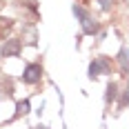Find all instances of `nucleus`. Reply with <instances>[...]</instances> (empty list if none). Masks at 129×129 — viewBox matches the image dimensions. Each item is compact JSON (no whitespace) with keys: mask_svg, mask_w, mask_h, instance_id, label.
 Instances as JSON below:
<instances>
[{"mask_svg":"<svg viewBox=\"0 0 129 129\" xmlns=\"http://www.w3.org/2000/svg\"><path fill=\"white\" fill-rule=\"evenodd\" d=\"M29 100H22V103L16 105V116H25V114H29Z\"/></svg>","mask_w":129,"mask_h":129,"instance_id":"obj_8","label":"nucleus"},{"mask_svg":"<svg viewBox=\"0 0 129 129\" xmlns=\"http://www.w3.org/2000/svg\"><path fill=\"white\" fill-rule=\"evenodd\" d=\"M98 2H100V7H103L105 11H109V9L114 7V0H98Z\"/></svg>","mask_w":129,"mask_h":129,"instance_id":"obj_10","label":"nucleus"},{"mask_svg":"<svg viewBox=\"0 0 129 129\" xmlns=\"http://www.w3.org/2000/svg\"><path fill=\"white\" fill-rule=\"evenodd\" d=\"M129 105V82H127V89L122 93V98H120V107H127Z\"/></svg>","mask_w":129,"mask_h":129,"instance_id":"obj_9","label":"nucleus"},{"mask_svg":"<svg viewBox=\"0 0 129 129\" xmlns=\"http://www.w3.org/2000/svg\"><path fill=\"white\" fill-rule=\"evenodd\" d=\"M20 49H22V42L16 40V38H9V40H5V45H2V56L5 58H16L20 53Z\"/></svg>","mask_w":129,"mask_h":129,"instance_id":"obj_3","label":"nucleus"},{"mask_svg":"<svg viewBox=\"0 0 129 129\" xmlns=\"http://www.w3.org/2000/svg\"><path fill=\"white\" fill-rule=\"evenodd\" d=\"M80 25H82V34H87V36H93V34H98V22H96L91 16H87L85 20H80Z\"/></svg>","mask_w":129,"mask_h":129,"instance_id":"obj_4","label":"nucleus"},{"mask_svg":"<svg viewBox=\"0 0 129 129\" xmlns=\"http://www.w3.org/2000/svg\"><path fill=\"white\" fill-rule=\"evenodd\" d=\"M40 78H42V67L36 62L27 64L25 74H22V80H25L27 85H36V82H40Z\"/></svg>","mask_w":129,"mask_h":129,"instance_id":"obj_2","label":"nucleus"},{"mask_svg":"<svg viewBox=\"0 0 129 129\" xmlns=\"http://www.w3.org/2000/svg\"><path fill=\"white\" fill-rule=\"evenodd\" d=\"M11 29H13V20L11 18H0V40L5 38Z\"/></svg>","mask_w":129,"mask_h":129,"instance_id":"obj_6","label":"nucleus"},{"mask_svg":"<svg viewBox=\"0 0 129 129\" xmlns=\"http://www.w3.org/2000/svg\"><path fill=\"white\" fill-rule=\"evenodd\" d=\"M109 69H111V60L105 58V56H98L89 64V78H98L100 74H109Z\"/></svg>","mask_w":129,"mask_h":129,"instance_id":"obj_1","label":"nucleus"},{"mask_svg":"<svg viewBox=\"0 0 129 129\" xmlns=\"http://www.w3.org/2000/svg\"><path fill=\"white\" fill-rule=\"evenodd\" d=\"M116 96H118L116 82H109V85H107V96H105V100H107V103H111V100H116Z\"/></svg>","mask_w":129,"mask_h":129,"instance_id":"obj_7","label":"nucleus"},{"mask_svg":"<svg viewBox=\"0 0 129 129\" xmlns=\"http://www.w3.org/2000/svg\"><path fill=\"white\" fill-rule=\"evenodd\" d=\"M118 64H120V69H122L125 74L129 71V49L127 47H122L120 53H118Z\"/></svg>","mask_w":129,"mask_h":129,"instance_id":"obj_5","label":"nucleus"}]
</instances>
